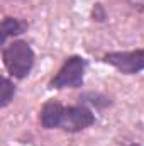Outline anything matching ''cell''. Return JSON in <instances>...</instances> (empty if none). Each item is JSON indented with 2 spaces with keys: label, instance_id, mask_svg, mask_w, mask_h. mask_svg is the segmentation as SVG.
Segmentation results:
<instances>
[{
  "label": "cell",
  "instance_id": "cell-1",
  "mask_svg": "<svg viewBox=\"0 0 144 146\" xmlns=\"http://www.w3.org/2000/svg\"><path fill=\"white\" fill-rule=\"evenodd\" d=\"M2 60H3V65H5L7 72L14 78L22 80L32 70L36 54H34L29 42L17 39V41H12V42L3 46Z\"/></svg>",
  "mask_w": 144,
  "mask_h": 146
},
{
  "label": "cell",
  "instance_id": "cell-2",
  "mask_svg": "<svg viewBox=\"0 0 144 146\" xmlns=\"http://www.w3.org/2000/svg\"><path fill=\"white\" fill-rule=\"evenodd\" d=\"M87 60L81 56H70L63 63V66L58 70V73L51 78L49 88H80L85 80L87 72Z\"/></svg>",
  "mask_w": 144,
  "mask_h": 146
},
{
  "label": "cell",
  "instance_id": "cell-3",
  "mask_svg": "<svg viewBox=\"0 0 144 146\" xmlns=\"http://www.w3.org/2000/svg\"><path fill=\"white\" fill-rule=\"evenodd\" d=\"M104 61L124 75H136L144 70V49L107 53Z\"/></svg>",
  "mask_w": 144,
  "mask_h": 146
},
{
  "label": "cell",
  "instance_id": "cell-4",
  "mask_svg": "<svg viewBox=\"0 0 144 146\" xmlns=\"http://www.w3.org/2000/svg\"><path fill=\"white\" fill-rule=\"evenodd\" d=\"M95 124V114L87 106H70L65 107L59 129L65 133H80Z\"/></svg>",
  "mask_w": 144,
  "mask_h": 146
},
{
  "label": "cell",
  "instance_id": "cell-5",
  "mask_svg": "<svg viewBox=\"0 0 144 146\" xmlns=\"http://www.w3.org/2000/svg\"><path fill=\"white\" fill-rule=\"evenodd\" d=\"M65 107H66V106H63L61 102H58V100H54V99L48 100V102L42 106L41 115H39L42 127H44V129H56V127H59L61 119H63Z\"/></svg>",
  "mask_w": 144,
  "mask_h": 146
},
{
  "label": "cell",
  "instance_id": "cell-6",
  "mask_svg": "<svg viewBox=\"0 0 144 146\" xmlns=\"http://www.w3.org/2000/svg\"><path fill=\"white\" fill-rule=\"evenodd\" d=\"M26 27H27V24L22 22L20 19H17V17H5L2 21V29H0V41H2V44L5 46L9 37L22 34L26 31Z\"/></svg>",
  "mask_w": 144,
  "mask_h": 146
},
{
  "label": "cell",
  "instance_id": "cell-7",
  "mask_svg": "<svg viewBox=\"0 0 144 146\" xmlns=\"http://www.w3.org/2000/svg\"><path fill=\"white\" fill-rule=\"evenodd\" d=\"M14 95H15V85H14V82L10 78L3 76L2 78V92H0V107L5 109L10 104V100L14 99Z\"/></svg>",
  "mask_w": 144,
  "mask_h": 146
},
{
  "label": "cell",
  "instance_id": "cell-8",
  "mask_svg": "<svg viewBox=\"0 0 144 146\" xmlns=\"http://www.w3.org/2000/svg\"><path fill=\"white\" fill-rule=\"evenodd\" d=\"M104 95H100V94H87L85 97H83V100L85 102H88V104H92V106H97V107H107L110 104H105V102H100L98 99H102Z\"/></svg>",
  "mask_w": 144,
  "mask_h": 146
},
{
  "label": "cell",
  "instance_id": "cell-9",
  "mask_svg": "<svg viewBox=\"0 0 144 146\" xmlns=\"http://www.w3.org/2000/svg\"><path fill=\"white\" fill-rule=\"evenodd\" d=\"M104 19H105V12H104L102 5L97 3L95 9H93V21H104Z\"/></svg>",
  "mask_w": 144,
  "mask_h": 146
},
{
  "label": "cell",
  "instance_id": "cell-10",
  "mask_svg": "<svg viewBox=\"0 0 144 146\" xmlns=\"http://www.w3.org/2000/svg\"><path fill=\"white\" fill-rule=\"evenodd\" d=\"M129 5H132L134 9H139V10H144V0H126Z\"/></svg>",
  "mask_w": 144,
  "mask_h": 146
}]
</instances>
